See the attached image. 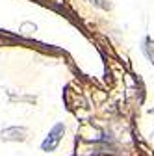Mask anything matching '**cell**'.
Listing matches in <instances>:
<instances>
[{
  "label": "cell",
  "mask_w": 154,
  "mask_h": 156,
  "mask_svg": "<svg viewBox=\"0 0 154 156\" xmlns=\"http://www.w3.org/2000/svg\"><path fill=\"white\" fill-rule=\"evenodd\" d=\"M63 134H65V125L63 123H58V125H54V128L48 132V136L43 140V143H41V149L45 151V152H50V151H56V147L60 145V141H61V138H63Z\"/></svg>",
  "instance_id": "6da1fadb"
},
{
  "label": "cell",
  "mask_w": 154,
  "mask_h": 156,
  "mask_svg": "<svg viewBox=\"0 0 154 156\" xmlns=\"http://www.w3.org/2000/svg\"><path fill=\"white\" fill-rule=\"evenodd\" d=\"M154 43H152V39L149 37V35H145L143 39H141V52L145 54V58L150 62V63H154Z\"/></svg>",
  "instance_id": "7a4b0ae2"
}]
</instances>
